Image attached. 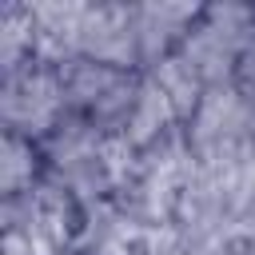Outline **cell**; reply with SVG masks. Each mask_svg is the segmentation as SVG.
Returning a JSON list of instances; mask_svg holds the SVG:
<instances>
[{"label": "cell", "instance_id": "8", "mask_svg": "<svg viewBox=\"0 0 255 255\" xmlns=\"http://www.w3.org/2000/svg\"><path fill=\"white\" fill-rule=\"evenodd\" d=\"M155 227L139 223L116 195L112 199H96L80 207V227H76V243L72 255H135L151 243Z\"/></svg>", "mask_w": 255, "mask_h": 255}, {"label": "cell", "instance_id": "13", "mask_svg": "<svg viewBox=\"0 0 255 255\" xmlns=\"http://www.w3.org/2000/svg\"><path fill=\"white\" fill-rule=\"evenodd\" d=\"M163 92H167V100H171V108L179 112V120L187 124L191 120V112L199 108V100H203V84H199V76L179 60V56H171V60H163V64H155L151 72H147Z\"/></svg>", "mask_w": 255, "mask_h": 255}, {"label": "cell", "instance_id": "12", "mask_svg": "<svg viewBox=\"0 0 255 255\" xmlns=\"http://www.w3.org/2000/svg\"><path fill=\"white\" fill-rule=\"evenodd\" d=\"M36 60V24L28 0H8L0 8V72Z\"/></svg>", "mask_w": 255, "mask_h": 255}, {"label": "cell", "instance_id": "1", "mask_svg": "<svg viewBox=\"0 0 255 255\" xmlns=\"http://www.w3.org/2000/svg\"><path fill=\"white\" fill-rule=\"evenodd\" d=\"M44 175L64 187L76 203H96V199H112L135 159V147L124 135L100 131L88 120L68 116L44 143Z\"/></svg>", "mask_w": 255, "mask_h": 255}, {"label": "cell", "instance_id": "9", "mask_svg": "<svg viewBox=\"0 0 255 255\" xmlns=\"http://www.w3.org/2000/svg\"><path fill=\"white\" fill-rule=\"evenodd\" d=\"M203 4H187V0H147V4H131L135 12V48H139V72H151L155 64L171 60L191 24L199 20Z\"/></svg>", "mask_w": 255, "mask_h": 255}, {"label": "cell", "instance_id": "6", "mask_svg": "<svg viewBox=\"0 0 255 255\" xmlns=\"http://www.w3.org/2000/svg\"><path fill=\"white\" fill-rule=\"evenodd\" d=\"M60 80H64L68 116L96 124L100 131L124 135L139 84H143V72H128V68H112V64H96V60H72L60 68Z\"/></svg>", "mask_w": 255, "mask_h": 255}, {"label": "cell", "instance_id": "16", "mask_svg": "<svg viewBox=\"0 0 255 255\" xmlns=\"http://www.w3.org/2000/svg\"><path fill=\"white\" fill-rule=\"evenodd\" d=\"M187 255H247V251L235 243H223V247H203V251H187Z\"/></svg>", "mask_w": 255, "mask_h": 255}, {"label": "cell", "instance_id": "5", "mask_svg": "<svg viewBox=\"0 0 255 255\" xmlns=\"http://www.w3.org/2000/svg\"><path fill=\"white\" fill-rule=\"evenodd\" d=\"M68 120L60 68L48 60H28L12 72H0V128L24 139L44 143Z\"/></svg>", "mask_w": 255, "mask_h": 255}, {"label": "cell", "instance_id": "14", "mask_svg": "<svg viewBox=\"0 0 255 255\" xmlns=\"http://www.w3.org/2000/svg\"><path fill=\"white\" fill-rule=\"evenodd\" d=\"M235 88H239V96L255 108V36L247 40V48H243V56H239V68H235V80H231Z\"/></svg>", "mask_w": 255, "mask_h": 255}, {"label": "cell", "instance_id": "7", "mask_svg": "<svg viewBox=\"0 0 255 255\" xmlns=\"http://www.w3.org/2000/svg\"><path fill=\"white\" fill-rule=\"evenodd\" d=\"M195 163H227L255 155V108L239 96L235 84L207 88L191 120L183 124Z\"/></svg>", "mask_w": 255, "mask_h": 255}, {"label": "cell", "instance_id": "11", "mask_svg": "<svg viewBox=\"0 0 255 255\" xmlns=\"http://www.w3.org/2000/svg\"><path fill=\"white\" fill-rule=\"evenodd\" d=\"M40 179H44V151H40V143L4 131V139H0V199L20 195V191H28Z\"/></svg>", "mask_w": 255, "mask_h": 255}, {"label": "cell", "instance_id": "2", "mask_svg": "<svg viewBox=\"0 0 255 255\" xmlns=\"http://www.w3.org/2000/svg\"><path fill=\"white\" fill-rule=\"evenodd\" d=\"M195 171V155L187 147V135L183 128L139 147L116 199L147 227H171L175 223V211H179V199H183V187Z\"/></svg>", "mask_w": 255, "mask_h": 255}, {"label": "cell", "instance_id": "15", "mask_svg": "<svg viewBox=\"0 0 255 255\" xmlns=\"http://www.w3.org/2000/svg\"><path fill=\"white\" fill-rule=\"evenodd\" d=\"M135 255H179V239H175V227H155L151 243Z\"/></svg>", "mask_w": 255, "mask_h": 255}, {"label": "cell", "instance_id": "10", "mask_svg": "<svg viewBox=\"0 0 255 255\" xmlns=\"http://www.w3.org/2000/svg\"><path fill=\"white\" fill-rule=\"evenodd\" d=\"M179 128H183V120H179V112L171 108L167 92L143 72V84H139L135 108H131V116H128L124 139L139 151V147H147V143H155V139H163V135H171V131H179Z\"/></svg>", "mask_w": 255, "mask_h": 255}, {"label": "cell", "instance_id": "3", "mask_svg": "<svg viewBox=\"0 0 255 255\" xmlns=\"http://www.w3.org/2000/svg\"><path fill=\"white\" fill-rule=\"evenodd\" d=\"M80 207L64 187H56L48 175L32 183L20 195H8L0 203V223L4 239L20 243L32 255H72L76 227H80Z\"/></svg>", "mask_w": 255, "mask_h": 255}, {"label": "cell", "instance_id": "4", "mask_svg": "<svg viewBox=\"0 0 255 255\" xmlns=\"http://www.w3.org/2000/svg\"><path fill=\"white\" fill-rule=\"evenodd\" d=\"M251 36H255V8L251 4H231V0L203 4L199 20L191 24V32L175 56L199 76L203 88H219V84L235 80L239 56Z\"/></svg>", "mask_w": 255, "mask_h": 255}]
</instances>
